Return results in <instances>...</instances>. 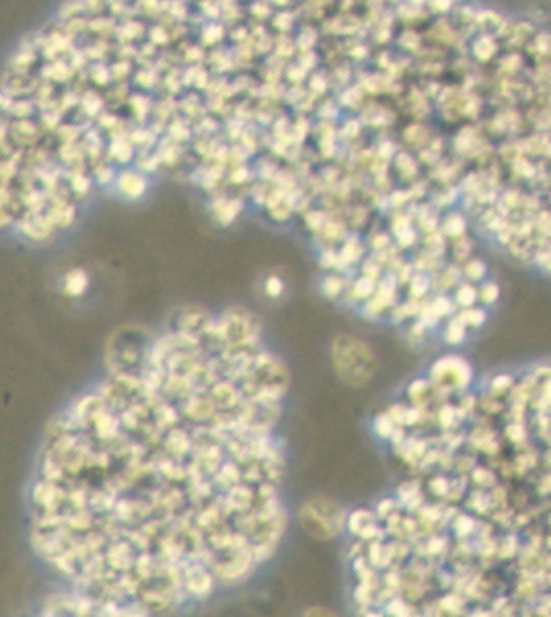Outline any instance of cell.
<instances>
[{
	"label": "cell",
	"mask_w": 551,
	"mask_h": 617,
	"mask_svg": "<svg viewBox=\"0 0 551 617\" xmlns=\"http://www.w3.org/2000/svg\"><path fill=\"white\" fill-rule=\"evenodd\" d=\"M212 210L220 225H230L243 210V200H239V198L228 200V198L220 195V200H212Z\"/></svg>",
	"instance_id": "5b68a950"
},
{
	"label": "cell",
	"mask_w": 551,
	"mask_h": 617,
	"mask_svg": "<svg viewBox=\"0 0 551 617\" xmlns=\"http://www.w3.org/2000/svg\"><path fill=\"white\" fill-rule=\"evenodd\" d=\"M298 521L303 529L317 539H333L345 529L347 514L329 498H311L298 510Z\"/></svg>",
	"instance_id": "7a4b0ae2"
},
{
	"label": "cell",
	"mask_w": 551,
	"mask_h": 617,
	"mask_svg": "<svg viewBox=\"0 0 551 617\" xmlns=\"http://www.w3.org/2000/svg\"><path fill=\"white\" fill-rule=\"evenodd\" d=\"M272 3H274V5H278V7H284V5H288V3H290V0H272Z\"/></svg>",
	"instance_id": "83f0119b"
},
{
	"label": "cell",
	"mask_w": 551,
	"mask_h": 617,
	"mask_svg": "<svg viewBox=\"0 0 551 617\" xmlns=\"http://www.w3.org/2000/svg\"><path fill=\"white\" fill-rule=\"evenodd\" d=\"M52 68H49V72H52V78H56V80H64L68 74H72V70H70V66H66L64 62H56V64H49Z\"/></svg>",
	"instance_id": "5bb4252c"
},
{
	"label": "cell",
	"mask_w": 551,
	"mask_h": 617,
	"mask_svg": "<svg viewBox=\"0 0 551 617\" xmlns=\"http://www.w3.org/2000/svg\"><path fill=\"white\" fill-rule=\"evenodd\" d=\"M347 280L343 278V276H339V274H327L325 278H323V282H321V292L327 296V298H339V296H343L345 294V288H347Z\"/></svg>",
	"instance_id": "ba28073f"
},
{
	"label": "cell",
	"mask_w": 551,
	"mask_h": 617,
	"mask_svg": "<svg viewBox=\"0 0 551 617\" xmlns=\"http://www.w3.org/2000/svg\"><path fill=\"white\" fill-rule=\"evenodd\" d=\"M95 177H97V181L101 183V185H109L111 181H115L118 179V175H115V171L109 167V165H103V167H99L97 169V173H95Z\"/></svg>",
	"instance_id": "4fadbf2b"
},
{
	"label": "cell",
	"mask_w": 551,
	"mask_h": 617,
	"mask_svg": "<svg viewBox=\"0 0 551 617\" xmlns=\"http://www.w3.org/2000/svg\"><path fill=\"white\" fill-rule=\"evenodd\" d=\"M157 3H159V0H140L138 5H140V7H150V5L157 7Z\"/></svg>",
	"instance_id": "484cf974"
},
{
	"label": "cell",
	"mask_w": 551,
	"mask_h": 617,
	"mask_svg": "<svg viewBox=\"0 0 551 617\" xmlns=\"http://www.w3.org/2000/svg\"><path fill=\"white\" fill-rule=\"evenodd\" d=\"M210 397L214 399V403H216V407H220V409H235V405L241 401V393L243 391H239L235 385H233V381L228 379H218L216 383H212V387H210Z\"/></svg>",
	"instance_id": "3957f363"
},
{
	"label": "cell",
	"mask_w": 551,
	"mask_h": 617,
	"mask_svg": "<svg viewBox=\"0 0 551 617\" xmlns=\"http://www.w3.org/2000/svg\"><path fill=\"white\" fill-rule=\"evenodd\" d=\"M374 517H376V512H370V510H366V508H356V510H352V512L347 514L345 531L352 533L354 537H360L362 531H364L368 525L374 523Z\"/></svg>",
	"instance_id": "52a82bcc"
},
{
	"label": "cell",
	"mask_w": 551,
	"mask_h": 617,
	"mask_svg": "<svg viewBox=\"0 0 551 617\" xmlns=\"http://www.w3.org/2000/svg\"><path fill=\"white\" fill-rule=\"evenodd\" d=\"M89 286H91L89 274L84 270H80V268H74V270H70L64 276V294L70 296V298L84 296V292L89 290Z\"/></svg>",
	"instance_id": "8992f818"
},
{
	"label": "cell",
	"mask_w": 551,
	"mask_h": 617,
	"mask_svg": "<svg viewBox=\"0 0 551 617\" xmlns=\"http://www.w3.org/2000/svg\"><path fill=\"white\" fill-rule=\"evenodd\" d=\"M331 364L345 385L362 387L376 373V356L364 340L339 333L331 342Z\"/></svg>",
	"instance_id": "6da1fadb"
},
{
	"label": "cell",
	"mask_w": 551,
	"mask_h": 617,
	"mask_svg": "<svg viewBox=\"0 0 551 617\" xmlns=\"http://www.w3.org/2000/svg\"><path fill=\"white\" fill-rule=\"evenodd\" d=\"M150 39H155V41H159V43H167V41H169V33L165 35V29H163V27H155V29H150Z\"/></svg>",
	"instance_id": "e0dca14e"
},
{
	"label": "cell",
	"mask_w": 551,
	"mask_h": 617,
	"mask_svg": "<svg viewBox=\"0 0 551 617\" xmlns=\"http://www.w3.org/2000/svg\"><path fill=\"white\" fill-rule=\"evenodd\" d=\"M483 294H485V296H483V298H485V300H494V294H496V288H494V286H487V288H485V292H483Z\"/></svg>",
	"instance_id": "d4e9b609"
},
{
	"label": "cell",
	"mask_w": 551,
	"mask_h": 617,
	"mask_svg": "<svg viewBox=\"0 0 551 617\" xmlns=\"http://www.w3.org/2000/svg\"><path fill=\"white\" fill-rule=\"evenodd\" d=\"M510 436H516V438H523V432L520 430H514V426L510 428Z\"/></svg>",
	"instance_id": "4316f807"
},
{
	"label": "cell",
	"mask_w": 551,
	"mask_h": 617,
	"mask_svg": "<svg viewBox=\"0 0 551 617\" xmlns=\"http://www.w3.org/2000/svg\"><path fill=\"white\" fill-rule=\"evenodd\" d=\"M103 5H105V0H84V7L91 11H99Z\"/></svg>",
	"instance_id": "44dd1931"
},
{
	"label": "cell",
	"mask_w": 551,
	"mask_h": 617,
	"mask_svg": "<svg viewBox=\"0 0 551 617\" xmlns=\"http://www.w3.org/2000/svg\"><path fill=\"white\" fill-rule=\"evenodd\" d=\"M247 175H249V169L239 165L230 175V183H247Z\"/></svg>",
	"instance_id": "2e32d148"
},
{
	"label": "cell",
	"mask_w": 551,
	"mask_h": 617,
	"mask_svg": "<svg viewBox=\"0 0 551 617\" xmlns=\"http://www.w3.org/2000/svg\"><path fill=\"white\" fill-rule=\"evenodd\" d=\"M459 300L465 302V304H469V302L473 300V290H471V288H461V290H459Z\"/></svg>",
	"instance_id": "ffe728a7"
},
{
	"label": "cell",
	"mask_w": 551,
	"mask_h": 617,
	"mask_svg": "<svg viewBox=\"0 0 551 617\" xmlns=\"http://www.w3.org/2000/svg\"><path fill=\"white\" fill-rule=\"evenodd\" d=\"M33 109H35V105L31 101H27V99H21V101H13V107H11V114L15 116V118H23V120H27L31 114H33Z\"/></svg>",
	"instance_id": "8fae6325"
},
{
	"label": "cell",
	"mask_w": 551,
	"mask_h": 617,
	"mask_svg": "<svg viewBox=\"0 0 551 617\" xmlns=\"http://www.w3.org/2000/svg\"><path fill=\"white\" fill-rule=\"evenodd\" d=\"M372 428H374L379 438H391L393 432H395V420L389 414H379L372 422Z\"/></svg>",
	"instance_id": "9c48e42d"
},
{
	"label": "cell",
	"mask_w": 551,
	"mask_h": 617,
	"mask_svg": "<svg viewBox=\"0 0 551 617\" xmlns=\"http://www.w3.org/2000/svg\"><path fill=\"white\" fill-rule=\"evenodd\" d=\"M274 23H276V27H278V29H282V27H284V31H288V29L292 27V23H294V17H292L290 13H282V15H276Z\"/></svg>",
	"instance_id": "9a60e30c"
},
{
	"label": "cell",
	"mask_w": 551,
	"mask_h": 617,
	"mask_svg": "<svg viewBox=\"0 0 551 617\" xmlns=\"http://www.w3.org/2000/svg\"><path fill=\"white\" fill-rule=\"evenodd\" d=\"M467 533V531H471V521L469 519H459V533Z\"/></svg>",
	"instance_id": "603a6c76"
},
{
	"label": "cell",
	"mask_w": 551,
	"mask_h": 617,
	"mask_svg": "<svg viewBox=\"0 0 551 617\" xmlns=\"http://www.w3.org/2000/svg\"><path fill=\"white\" fill-rule=\"evenodd\" d=\"M264 290L270 298H280L284 294V280L280 276H268L264 280Z\"/></svg>",
	"instance_id": "30bf717a"
},
{
	"label": "cell",
	"mask_w": 551,
	"mask_h": 617,
	"mask_svg": "<svg viewBox=\"0 0 551 617\" xmlns=\"http://www.w3.org/2000/svg\"><path fill=\"white\" fill-rule=\"evenodd\" d=\"M311 89L317 91V93H323V91L327 89L325 78H323V76H313V78H311Z\"/></svg>",
	"instance_id": "ac0fdd59"
},
{
	"label": "cell",
	"mask_w": 551,
	"mask_h": 617,
	"mask_svg": "<svg viewBox=\"0 0 551 617\" xmlns=\"http://www.w3.org/2000/svg\"><path fill=\"white\" fill-rule=\"evenodd\" d=\"M475 266H471V268H467V272L471 274V276H477V274H481L483 272V266L479 264V262H473Z\"/></svg>",
	"instance_id": "cb8c5ba5"
},
{
	"label": "cell",
	"mask_w": 551,
	"mask_h": 617,
	"mask_svg": "<svg viewBox=\"0 0 551 617\" xmlns=\"http://www.w3.org/2000/svg\"><path fill=\"white\" fill-rule=\"evenodd\" d=\"M461 335H463L461 327H459V325H453V327H450V331L446 333V340H448V342H459Z\"/></svg>",
	"instance_id": "d6986e66"
},
{
	"label": "cell",
	"mask_w": 551,
	"mask_h": 617,
	"mask_svg": "<svg viewBox=\"0 0 551 617\" xmlns=\"http://www.w3.org/2000/svg\"><path fill=\"white\" fill-rule=\"evenodd\" d=\"M253 9L257 11V17H259V19H266V17L270 15V9H268V5H259V3H255V5H253Z\"/></svg>",
	"instance_id": "7402d4cb"
},
{
	"label": "cell",
	"mask_w": 551,
	"mask_h": 617,
	"mask_svg": "<svg viewBox=\"0 0 551 617\" xmlns=\"http://www.w3.org/2000/svg\"><path fill=\"white\" fill-rule=\"evenodd\" d=\"M89 187H91V179L84 177L82 173H74V175L70 177V189H72V191L84 193V191H89Z\"/></svg>",
	"instance_id": "7c38bea8"
},
{
	"label": "cell",
	"mask_w": 551,
	"mask_h": 617,
	"mask_svg": "<svg viewBox=\"0 0 551 617\" xmlns=\"http://www.w3.org/2000/svg\"><path fill=\"white\" fill-rule=\"evenodd\" d=\"M115 187L124 198L136 200L146 191V179L138 171H122L115 179Z\"/></svg>",
	"instance_id": "277c9868"
}]
</instances>
